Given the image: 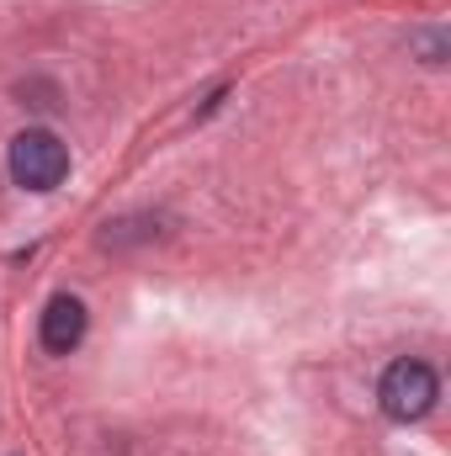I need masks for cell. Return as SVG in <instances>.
I'll list each match as a JSON object with an SVG mask.
<instances>
[{"label": "cell", "mask_w": 451, "mask_h": 456, "mask_svg": "<svg viewBox=\"0 0 451 456\" xmlns=\"http://www.w3.org/2000/svg\"><path fill=\"white\" fill-rule=\"evenodd\" d=\"M70 175V149L48 127H27L11 138V181L27 191H53Z\"/></svg>", "instance_id": "obj_1"}, {"label": "cell", "mask_w": 451, "mask_h": 456, "mask_svg": "<svg viewBox=\"0 0 451 456\" xmlns=\"http://www.w3.org/2000/svg\"><path fill=\"white\" fill-rule=\"evenodd\" d=\"M436 393H441V382H436V371H430L425 361H393L388 377H382V387H377L382 414L398 419V425L425 419V414L436 409Z\"/></svg>", "instance_id": "obj_2"}, {"label": "cell", "mask_w": 451, "mask_h": 456, "mask_svg": "<svg viewBox=\"0 0 451 456\" xmlns=\"http://www.w3.org/2000/svg\"><path fill=\"white\" fill-rule=\"evenodd\" d=\"M80 340H86V303L80 297H53L43 308V345L53 355H70Z\"/></svg>", "instance_id": "obj_3"}]
</instances>
